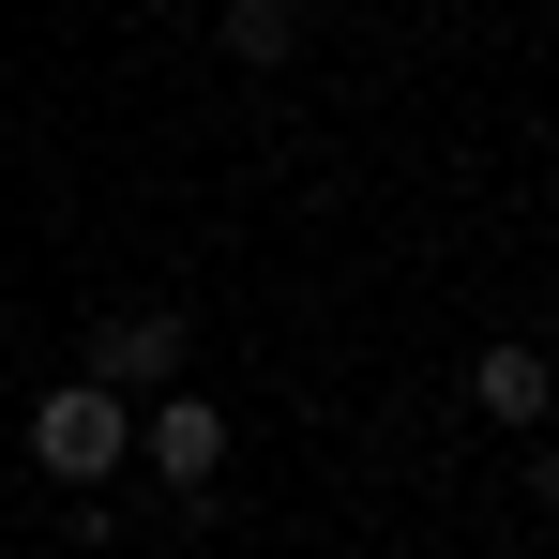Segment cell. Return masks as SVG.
I'll use <instances>...</instances> for the list:
<instances>
[{
    "label": "cell",
    "mask_w": 559,
    "mask_h": 559,
    "mask_svg": "<svg viewBox=\"0 0 559 559\" xmlns=\"http://www.w3.org/2000/svg\"><path fill=\"white\" fill-rule=\"evenodd\" d=\"M121 454H136V408H121V393H92V378L31 393V468H46V484H76V499H92Z\"/></svg>",
    "instance_id": "6da1fadb"
},
{
    "label": "cell",
    "mask_w": 559,
    "mask_h": 559,
    "mask_svg": "<svg viewBox=\"0 0 559 559\" xmlns=\"http://www.w3.org/2000/svg\"><path fill=\"white\" fill-rule=\"evenodd\" d=\"M197 333L182 302H121V318H92V393H121V408H152V393H182Z\"/></svg>",
    "instance_id": "7a4b0ae2"
},
{
    "label": "cell",
    "mask_w": 559,
    "mask_h": 559,
    "mask_svg": "<svg viewBox=\"0 0 559 559\" xmlns=\"http://www.w3.org/2000/svg\"><path fill=\"white\" fill-rule=\"evenodd\" d=\"M136 468H152V484H167V499H197V484H212V468H227V408H212V393H152V408H136Z\"/></svg>",
    "instance_id": "3957f363"
},
{
    "label": "cell",
    "mask_w": 559,
    "mask_h": 559,
    "mask_svg": "<svg viewBox=\"0 0 559 559\" xmlns=\"http://www.w3.org/2000/svg\"><path fill=\"white\" fill-rule=\"evenodd\" d=\"M468 408H484L499 439H559V364L530 348V333H499V348L468 364Z\"/></svg>",
    "instance_id": "277c9868"
},
{
    "label": "cell",
    "mask_w": 559,
    "mask_h": 559,
    "mask_svg": "<svg viewBox=\"0 0 559 559\" xmlns=\"http://www.w3.org/2000/svg\"><path fill=\"white\" fill-rule=\"evenodd\" d=\"M212 46H227L242 76H287V61H302V0H227V15H212Z\"/></svg>",
    "instance_id": "5b68a950"
},
{
    "label": "cell",
    "mask_w": 559,
    "mask_h": 559,
    "mask_svg": "<svg viewBox=\"0 0 559 559\" xmlns=\"http://www.w3.org/2000/svg\"><path fill=\"white\" fill-rule=\"evenodd\" d=\"M530 514L559 530V439H530Z\"/></svg>",
    "instance_id": "8992f818"
}]
</instances>
